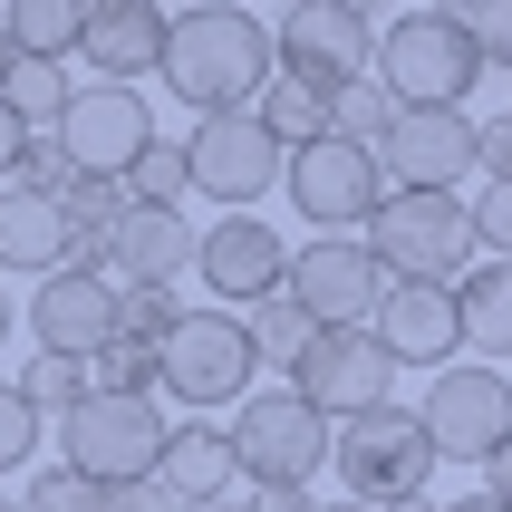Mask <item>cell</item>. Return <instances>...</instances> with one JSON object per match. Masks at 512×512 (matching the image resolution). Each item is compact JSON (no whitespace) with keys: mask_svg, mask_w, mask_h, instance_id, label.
Here are the masks:
<instances>
[{"mask_svg":"<svg viewBox=\"0 0 512 512\" xmlns=\"http://www.w3.org/2000/svg\"><path fill=\"white\" fill-rule=\"evenodd\" d=\"M10 329H20V310H10V290H0V348H10Z\"/></svg>","mask_w":512,"mask_h":512,"instance_id":"f6af8a7d","label":"cell"},{"mask_svg":"<svg viewBox=\"0 0 512 512\" xmlns=\"http://www.w3.org/2000/svg\"><path fill=\"white\" fill-rule=\"evenodd\" d=\"M281 10H300V0H281Z\"/></svg>","mask_w":512,"mask_h":512,"instance_id":"816d5d0a","label":"cell"},{"mask_svg":"<svg viewBox=\"0 0 512 512\" xmlns=\"http://www.w3.org/2000/svg\"><path fill=\"white\" fill-rule=\"evenodd\" d=\"M155 10H165V20H174V10H203V0H155Z\"/></svg>","mask_w":512,"mask_h":512,"instance_id":"7dc6e473","label":"cell"},{"mask_svg":"<svg viewBox=\"0 0 512 512\" xmlns=\"http://www.w3.org/2000/svg\"><path fill=\"white\" fill-rule=\"evenodd\" d=\"M10 58H20V49H10V29H0V78H10Z\"/></svg>","mask_w":512,"mask_h":512,"instance_id":"bcb514c9","label":"cell"},{"mask_svg":"<svg viewBox=\"0 0 512 512\" xmlns=\"http://www.w3.org/2000/svg\"><path fill=\"white\" fill-rule=\"evenodd\" d=\"M290 397L348 426V416H368V406H397V358L377 348V329H319L300 358H290Z\"/></svg>","mask_w":512,"mask_h":512,"instance_id":"8fae6325","label":"cell"},{"mask_svg":"<svg viewBox=\"0 0 512 512\" xmlns=\"http://www.w3.org/2000/svg\"><path fill=\"white\" fill-rule=\"evenodd\" d=\"M387 116H397V97H387V87H377V78H348L339 97H329V136L377 145V126H387Z\"/></svg>","mask_w":512,"mask_h":512,"instance_id":"1f68e13d","label":"cell"},{"mask_svg":"<svg viewBox=\"0 0 512 512\" xmlns=\"http://www.w3.org/2000/svg\"><path fill=\"white\" fill-rule=\"evenodd\" d=\"M484 10H493V0H426V20H445V29H464V39H474V29H484Z\"/></svg>","mask_w":512,"mask_h":512,"instance_id":"ab89813d","label":"cell"},{"mask_svg":"<svg viewBox=\"0 0 512 512\" xmlns=\"http://www.w3.org/2000/svg\"><path fill=\"white\" fill-rule=\"evenodd\" d=\"M174 319H184V300H174V290H126V329H136V339H165Z\"/></svg>","mask_w":512,"mask_h":512,"instance_id":"8d00e7d4","label":"cell"},{"mask_svg":"<svg viewBox=\"0 0 512 512\" xmlns=\"http://www.w3.org/2000/svg\"><path fill=\"white\" fill-rule=\"evenodd\" d=\"M49 145L68 155V174L78 184H126V165H136L145 145H155V116H145L136 87H68V116L49 126Z\"/></svg>","mask_w":512,"mask_h":512,"instance_id":"7c38bea8","label":"cell"},{"mask_svg":"<svg viewBox=\"0 0 512 512\" xmlns=\"http://www.w3.org/2000/svg\"><path fill=\"white\" fill-rule=\"evenodd\" d=\"M281 165H290V145L271 136L252 107L184 126V174H194V194H213L223 213H252L261 194H281Z\"/></svg>","mask_w":512,"mask_h":512,"instance_id":"9c48e42d","label":"cell"},{"mask_svg":"<svg viewBox=\"0 0 512 512\" xmlns=\"http://www.w3.org/2000/svg\"><path fill=\"white\" fill-rule=\"evenodd\" d=\"M116 493L107 484H87V474H68V464H49V474H29L20 512H107Z\"/></svg>","mask_w":512,"mask_h":512,"instance_id":"d6a6232c","label":"cell"},{"mask_svg":"<svg viewBox=\"0 0 512 512\" xmlns=\"http://www.w3.org/2000/svg\"><path fill=\"white\" fill-rule=\"evenodd\" d=\"M10 387L29 397V416H39V426H58V416L87 397V358H49V348H29V368L10 377Z\"/></svg>","mask_w":512,"mask_h":512,"instance_id":"83f0119b","label":"cell"},{"mask_svg":"<svg viewBox=\"0 0 512 512\" xmlns=\"http://www.w3.org/2000/svg\"><path fill=\"white\" fill-rule=\"evenodd\" d=\"M116 194H126V203H184V194H194V174H184V136H155L136 165H126Z\"/></svg>","mask_w":512,"mask_h":512,"instance_id":"f546056e","label":"cell"},{"mask_svg":"<svg viewBox=\"0 0 512 512\" xmlns=\"http://www.w3.org/2000/svg\"><path fill=\"white\" fill-rule=\"evenodd\" d=\"M20 319H29V339L49 348V358H97L126 329V290L107 271H87V261H68V271H49V281L29 290Z\"/></svg>","mask_w":512,"mask_h":512,"instance_id":"ac0fdd59","label":"cell"},{"mask_svg":"<svg viewBox=\"0 0 512 512\" xmlns=\"http://www.w3.org/2000/svg\"><path fill=\"white\" fill-rule=\"evenodd\" d=\"M242 329H252V358H261V368H290V358L319 339L310 319H300V300H290V290H271L261 310H242Z\"/></svg>","mask_w":512,"mask_h":512,"instance_id":"f1b7e54d","label":"cell"},{"mask_svg":"<svg viewBox=\"0 0 512 512\" xmlns=\"http://www.w3.org/2000/svg\"><path fill=\"white\" fill-rule=\"evenodd\" d=\"M290 300H300V319L310 329H368L377 300H387V271H377V252L358 242V232H310L300 252H290Z\"/></svg>","mask_w":512,"mask_h":512,"instance_id":"4fadbf2b","label":"cell"},{"mask_svg":"<svg viewBox=\"0 0 512 512\" xmlns=\"http://www.w3.org/2000/svg\"><path fill=\"white\" fill-rule=\"evenodd\" d=\"M87 387H97V397H155V387H165V368H155V339L116 329V339L87 358Z\"/></svg>","mask_w":512,"mask_h":512,"instance_id":"4316f807","label":"cell"},{"mask_svg":"<svg viewBox=\"0 0 512 512\" xmlns=\"http://www.w3.org/2000/svg\"><path fill=\"white\" fill-rule=\"evenodd\" d=\"M20 155H29V126L10 107H0V184H10V174H20Z\"/></svg>","mask_w":512,"mask_h":512,"instance_id":"60d3db41","label":"cell"},{"mask_svg":"<svg viewBox=\"0 0 512 512\" xmlns=\"http://www.w3.org/2000/svg\"><path fill=\"white\" fill-rule=\"evenodd\" d=\"M87 10H97V0H87Z\"/></svg>","mask_w":512,"mask_h":512,"instance_id":"db71d44e","label":"cell"},{"mask_svg":"<svg viewBox=\"0 0 512 512\" xmlns=\"http://www.w3.org/2000/svg\"><path fill=\"white\" fill-rule=\"evenodd\" d=\"M397 107H464L474 87H484V49L464 39V29L426 20V10H406V20L377 29V68H368Z\"/></svg>","mask_w":512,"mask_h":512,"instance_id":"52a82bcc","label":"cell"},{"mask_svg":"<svg viewBox=\"0 0 512 512\" xmlns=\"http://www.w3.org/2000/svg\"><path fill=\"white\" fill-rule=\"evenodd\" d=\"M377 348L397 358V368H455V348H464V319H455V290L445 281H387V300H377Z\"/></svg>","mask_w":512,"mask_h":512,"instance_id":"d6986e66","label":"cell"},{"mask_svg":"<svg viewBox=\"0 0 512 512\" xmlns=\"http://www.w3.org/2000/svg\"><path fill=\"white\" fill-rule=\"evenodd\" d=\"M155 368H165L155 397H174L184 416H213V406H242V397H252L261 358H252V329L203 300V310H184L165 339H155Z\"/></svg>","mask_w":512,"mask_h":512,"instance_id":"3957f363","label":"cell"},{"mask_svg":"<svg viewBox=\"0 0 512 512\" xmlns=\"http://www.w3.org/2000/svg\"><path fill=\"white\" fill-rule=\"evenodd\" d=\"M165 10L155 0H97L87 10V39H78V58L97 68V87H136V78H155L165 68Z\"/></svg>","mask_w":512,"mask_h":512,"instance_id":"ffe728a7","label":"cell"},{"mask_svg":"<svg viewBox=\"0 0 512 512\" xmlns=\"http://www.w3.org/2000/svg\"><path fill=\"white\" fill-rule=\"evenodd\" d=\"M0 271H29V281H49L68 271V223H58V194L39 184H0Z\"/></svg>","mask_w":512,"mask_h":512,"instance_id":"7402d4cb","label":"cell"},{"mask_svg":"<svg viewBox=\"0 0 512 512\" xmlns=\"http://www.w3.org/2000/svg\"><path fill=\"white\" fill-rule=\"evenodd\" d=\"M271 49H281V78H310V87L339 97L348 78L377 68V10H358V0H300V10H281Z\"/></svg>","mask_w":512,"mask_h":512,"instance_id":"5bb4252c","label":"cell"},{"mask_svg":"<svg viewBox=\"0 0 512 512\" xmlns=\"http://www.w3.org/2000/svg\"><path fill=\"white\" fill-rule=\"evenodd\" d=\"M474 49H484V68H512V0H493V10H484Z\"/></svg>","mask_w":512,"mask_h":512,"instance_id":"74e56055","label":"cell"},{"mask_svg":"<svg viewBox=\"0 0 512 512\" xmlns=\"http://www.w3.org/2000/svg\"><path fill=\"white\" fill-rule=\"evenodd\" d=\"M455 319H464V348L484 358H512V261H484L455 281Z\"/></svg>","mask_w":512,"mask_h":512,"instance_id":"603a6c76","label":"cell"},{"mask_svg":"<svg viewBox=\"0 0 512 512\" xmlns=\"http://www.w3.org/2000/svg\"><path fill=\"white\" fill-rule=\"evenodd\" d=\"M165 426H174V416H165L155 397H97V387H87V397L58 416V464L87 474V484H107V493H126V484L155 474Z\"/></svg>","mask_w":512,"mask_h":512,"instance_id":"277c9868","label":"cell"},{"mask_svg":"<svg viewBox=\"0 0 512 512\" xmlns=\"http://www.w3.org/2000/svg\"><path fill=\"white\" fill-rule=\"evenodd\" d=\"M435 464H493L512 435V377L484 368V358H455V368L426 377V406H416Z\"/></svg>","mask_w":512,"mask_h":512,"instance_id":"ba28073f","label":"cell"},{"mask_svg":"<svg viewBox=\"0 0 512 512\" xmlns=\"http://www.w3.org/2000/svg\"><path fill=\"white\" fill-rule=\"evenodd\" d=\"M445 512H512V503H493V493H464V503H445Z\"/></svg>","mask_w":512,"mask_h":512,"instance_id":"ee69618b","label":"cell"},{"mask_svg":"<svg viewBox=\"0 0 512 512\" xmlns=\"http://www.w3.org/2000/svg\"><path fill=\"white\" fill-rule=\"evenodd\" d=\"M203 512H252V503H232V493H223V503H203Z\"/></svg>","mask_w":512,"mask_h":512,"instance_id":"c3c4849f","label":"cell"},{"mask_svg":"<svg viewBox=\"0 0 512 512\" xmlns=\"http://www.w3.org/2000/svg\"><path fill=\"white\" fill-rule=\"evenodd\" d=\"M252 512H319V503H310V493H261Z\"/></svg>","mask_w":512,"mask_h":512,"instance_id":"7bdbcfd3","label":"cell"},{"mask_svg":"<svg viewBox=\"0 0 512 512\" xmlns=\"http://www.w3.org/2000/svg\"><path fill=\"white\" fill-rule=\"evenodd\" d=\"M194 252H203V232L184 223V203H126L116 194V223H107L87 271H107L116 290H184Z\"/></svg>","mask_w":512,"mask_h":512,"instance_id":"2e32d148","label":"cell"},{"mask_svg":"<svg viewBox=\"0 0 512 512\" xmlns=\"http://www.w3.org/2000/svg\"><path fill=\"white\" fill-rule=\"evenodd\" d=\"M281 194H290V213L310 232H368V213L387 203V174H377V145L319 136V145H290Z\"/></svg>","mask_w":512,"mask_h":512,"instance_id":"30bf717a","label":"cell"},{"mask_svg":"<svg viewBox=\"0 0 512 512\" xmlns=\"http://www.w3.org/2000/svg\"><path fill=\"white\" fill-rule=\"evenodd\" d=\"M319 512H358V503H319Z\"/></svg>","mask_w":512,"mask_h":512,"instance_id":"681fc988","label":"cell"},{"mask_svg":"<svg viewBox=\"0 0 512 512\" xmlns=\"http://www.w3.org/2000/svg\"><path fill=\"white\" fill-rule=\"evenodd\" d=\"M377 174H387V194H455L474 174V116L464 107H397L377 126Z\"/></svg>","mask_w":512,"mask_h":512,"instance_id":"9a60e30c","label":"cell"},{"mask_svg":"<svg viewBox=\"0 0 512 512\" xmlns=\"http://www.w3.org/2000/svg\"><path fill=\"white\" fill-rule=\"evenodd\" d=\"M329 474L348 484L358 512H397V503H426L435 484V445L416 426V406H368L329 435Z\"/></svg>","mask_w":512,"mask_h":512,"instance_id":"7a4b0ae2","label":"cell"},{"mask_svg":"<svg viewBox=\"0 0 512 512\" xmlns=\"http://www.w3.org/2000/svg\"><path fill=\"white\" fill-rule=\"evenodd\" d=\"M464 213H474V252L512 261V184H484V194L464 203Z\"/></svg>","mask_w":512,"mask_h":512,"instance_id":"e575fe53","label":"cell"},{"mask_svg":"<svg viewBox=\"0 0 512 512\" xmlns=\"http://www.w3.org/2000/svg\"><path fill=\"white\" fill-rule=\"evenodd\" d=\"M0 512H20V503H0Z\"/></svg>","mask_w":512,"mask_h":512,"instance_id":"f5cc1de1","label":"cell"},{"mask_svg":"<svg viewBox=\"0 0 512 512\" xmlns=\"http://www.w3.org/2000/svg\"><path fill=\"white\" fill-rule=\"evenodd\" d=\"M0 29H10V49L20 58H78L87 39V0H0Z\"/></svg>","mask_w":512,"mask_h":512,"instance_id":"cb8c5ba5","label":"cell"},{"mask_svg":"<svg viewBox=\"0 0 512 512\" xmlns=\"http://www.w3.org/2000/svg\"><path fill=\"white\" fill-rule=\"evenodd\" d=\"M484 474H493V503H512V435H503V455H493Z\"/></svg>","mask_w":512,"mask_h":512,"instance_id":"b9f144b4","label":"cell"},{"mask_svg":"<svg viewBox=\"0 0 512 512\" xmlns=\"http://www.w3.org/2000/svg\"><path fill=\"white\" fill-rule=\"evenodd\" d=\"M0 107L20 116L29 136H49L58 116H68V68H58V58H10V78H0Z\"/></svg>","mask_w":512,"mask_h":512,"instance_id":"d4e9b609","label":"cell"},{"mask_svg":"<svg viewBox=\"0 0 512 512\" xmlns=\"http://www.w3.org/2000/svg\"><path fill=\"white\" fill-rule=\"evenodd\" d=\"M155 484L174 493L184 512H203V503H223L232 484H242V464H232V426H165V455H155Z\"/></svg>","mask_w":512,"mask_h":512,"instance_id":"44dd1931","label":"cell"},{"mask_svg":"<svg viewBox=\"0 0 512 512\" xmlns=\"http://www.w3.org/2000/svg\"><path fill=\"white\" fill-rule=\"evenodd\" d=\"M358 242L377 252L387 281H445L455 290L474 271V213H464V194H387Z\"/></svg>","mask_w":512,"mask_h":512,"instance_id":"5b68a950","label":"cell"},{"mask_svg":"<svg viewBox=\"0 0 512 512\" xmlns=\"http://www.w3.org/2000/svg\"><path fill=\"white\" fill-rule=\"evenodd\" d=\"M252 116H261L281 145H319V136H329V87L281 78V68H271V87H261V107H252Z\"/></svg>","mask_w":512,"mask_h":512,"instance_id":"484cf974","label":"cell"},{"mask_svg":"<svg viewBox=\"0 0 512 512\" xmlns=\"http://www.w3.org/2000/svg\"><path fill=\"white\" fill-rule=\"evenodd\" d=\"M271 68H281L271 29H261L252 10H232V0H203V10H174L165 68H155V78H165L194 116H232V107H261Z\"/></svg>","mask_w":512,"mask_h":512,"instance_id":"6da1fadb","label":"cell"},{"mask_svg":"<svg viewBox=\"0 0 512 512\" xmlns=\"http://www.w3.org/2000/svg\"><path fill=\"white\" fill-rule=\"evenodd\" d=\"M329 416L290 397V387H261V397L232 406V464H242V484L252 493H310V474L329 464Z\"/></svg>","mask_w":512,"mask_h":512,"instance_id":"8992f818","label":"cell"},{"mask_svg":"<svg viewBox=\"0 0 512 512\" xmlns=\"http://www.w3.org/2000/svg\"><path fill=\"white\" fill-rule=\"evenodd\" d=\"M29 455H39V416H29V397L0 377V474H20Z\"/></svg>","mask_w":512,"mask_h":512,"instance_id":"836d02e7","label":"cell"},{"mask_svg":"<svg viewBox=\"0 0 512 512\" xmlns=\"http://www.w3.org/2000/svg\"><path fill=\"white\" fill-rule=\"evenodd\" d=\"M194 271H203V300L242 319V310H261V300L290 281V252H281V232L261 223V213H213Z\"/></svg>","mask_w":512,"mask_h":512,"instance_id":"e0dca14e","label":"cell"},{"mask_svg":"<svg viewBox=\"0 0 512 512\" xmlns=\"http://www.w3.org/2000/svg\"><path fill=\"white\" fill-rule=\"evenodd\" d=\"M397 512H435V503H397Z\"/></svg>","mask_w":512,"mask_h":512,"instance_id":"f907efd6","label":"cell"},{"mask_svg":"<svg viewBox=\"0 0 512 512\" xmlns=\"http://www.w3.org/2000/svg\"><path fill=\"white\" fill-rule=\"evenodd\" d=\"M58 223H68V261H97V242L116 223V184H68L58 194Z\"/></svg>","mask_w":512,"mask_h":512,"instance_id":"4dcf8cb0","label":"cell"},{"mask_svg":"<svg viewBox=\"0 0 512 512\" xmlns=\"http://www.w3.org/2000/svg\"><path fill=\"white\" fill-rule=\"evenodd\" d=\"M107 512H184V503H174V493L165 484H155V474H145V484H126V493H116V503Z\"/></svg>","mask_w":512,"mask_h":512,"instance_id":"f35d334b","label":"cell"},{"mask_svg":"<svg viewBox=\"0 0 512 512\" xmlns=\"http://www.w3.org/2000/svg\"><path fill=\"white\" fill-rule=\"evenodd\" d=\"M474 174L512 184V116H474Z\"/></svg>","mask_w":512,"mask_h":512,"instance_id":"d590c367","label":"cell"}]
</instances>
